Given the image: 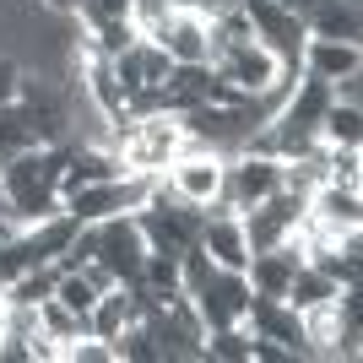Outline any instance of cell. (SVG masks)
<instances>
[{
    "mask_svg": "<svg viewBox=\"0 0 363 363\" xmlns=\"http://www.w3.org/2000/svg\"><path fill=\"white\" fill-rule=\"evenodd\" d=\"M87 0H44V11H60V16H76Z\"/></svg>",
    "mask_w": 363,
    "mask_h": 363,
    "instance_id": "cell-30",
    "label": "cell"
},
{
    "mask_svg": "<svg viewBox=\"0 0 363 363\" xmlns=\"http://www.w3.org/2000/svg\"><path fill=\"white\" fill-rule=\"evenodd\" d=\"M174 6H179V11H196V16H206V22H212V16L228 11L233 0H174Z\"/></svg>",
    "mask_w": 363,
    "mask_h": 363,
    "instance_id": "cell-28",
    "label": "cell"
},
{
    "mask_svg": "<svg viewBox=\"0 0 363 363\" xmlns=\"http://www.w3.org/2000/svg\"><path fill=\"white\" fill-rule=\"evenodd\" d=\"M28 147H38V141H33V125H28V108L11 98V104H0V163L16 157V152H28Z\"/></svg>",
    "mask_w": 363,
    "mask_h": 363,
    "instance_id": "cell-20",
    "label": "cell"
},
{
    "mask_svg": "<svg viewBox=\"0 0 363 363\" xmlns=\"http://www.w3.org/2000/svg\"><path fill=\"white\" fill-rule=\"evenodd\" d=\"M98 260H104L120 282H136L141 260H147V239H141L136 212H120V217H104V223H98Z\"/></svg>",
    "mask_w": 363,
    "mask_h": 363,
    "instance_id": "cell-3",
    "label": "cell"
},
{
    "mask_svg": "<svg viewBox=\"0 0 363 363\" xmlns=\"http://www.w3.org/2000/svg\"><path fill=\"white\" fill-rule=\"evenodd\" d=\"M174 11H179L174 0H130V11H125V16H130V28H136L141 38H157Z\"/></svg>",
    "mask_w": 363,
    "mask_h": 363,
    "instance_id": "cell-23",
    "label": "cell"
},
{
    "mask_svg": "<svg viewBox=\"0 0 363 363\" xmlns=\"http://www.w3.org/2000/svg\"><path fill=\"white\" fill-rule=\"evenodd\" d=\"M244 325L250 336H266V342H282L288 358H309V342H303L298 309H288L282 298H266V293H250V309H244Z\"/></svg>",
    "mask_w": 363,
    "mask_h": 363,
    "instance_id": "cell-5",
    "label": "cell"
},
{
    "mask_svg": "<svg viewBox=\"0 0 363 363\" xmlns=\"http://www.w3.org/2000/svg\"><path fill=\"white\" fill-rule=\"evenodd\" d=\"M201 250L212 255L217 272H244V266H250V244H244V223L239 217H206Z\"/></svg>",
    "mask_w": 363,
    "mask_h": 363,
    "instance_id": "cell-13",
    "label": "cell"
},
{
    "mask_svg": "<svg viewBox=\"0 0 363 363\" xmlns=\"http://www.w3.org/2000/svg\"><path fill=\"white\" fill-rule=\"evenodd\" d=\"M114 76H120V87H125V98L130 92H141V87H163V76H168V49L163 44H152V38H136L130 49H120L114 55Z\"/></svg>",
    "mask_w": 363,
    "mask_h": 363,
    "instance_id": "cell-10",
    "label": "cell"
},
{
    "mask_svg": "<svg viewBox=\"0 0 363 363\" xmlns=\"http://www.w3.org/2000/svg\"><path fill=\"white\" fill-rule=\"evenodd\" d=\"M152 44H163L174 65H212V22L196 11H174Z\"/></svg>",
    "mask_w": 363,
    "mask_h": 363,
    "instance_id": "cell-9",
    "label": "cell"
},
{
    "mask_svg": "<svg viewBox=\"0 0 363 363\" xmlns=\"http://www.w3.org/2000/svg\"><path fill=\"white\" fill-rule=\"evenodd\" d=\"M223 184H228V196L239 201V212H244V206H260L266 196H277V190H282V157L233 152V157L223 163Z\"/></svg>",
    "mask_w": 363,
    "mask_h": 363,
    "instance_id": "cell-4",
    "label": "cell"
},
{
    "mask_svg": "<svg viewBox=\"0 0 363 363\" xmlns=\"http://www.w3.org/2000/svg\"><path fill=\"white\" fill-rule=\"evenodd\" d=\"M44 325H38V303H6V336H16V342H28V336H38Z\"/></svg>",
    "mask_w": 363,
    "mask_h": 363,
    "instance_id": "cell-25",
    "label": "cell"
},
{
    "mask_svg": "<svg viewBox=\"0 0 363 363\" xmlns=\"http://www.w3.org/2000/svg\"><path fill=\"white\" fill-rule=\"evenodd\" d=\"M320 179L342 184V190H363V152L358 147H325L320 152Z\"/></svg>",
    "mask_w": 363,
    "mask_h": 363,
    "instance_id": "cell-18",
    "label": "cell"
},
{
    "mask_svg": "<svg viewBox=\"0 0 363 363\" xmlns=\"http://www.w3.org/2000/svg\"><path fill=\"white\" fill-rule=\"evenodd\" d=\"M217 71H223L228 82H233V87H244L250 98H255V92H266V87L277 82V76H282V60H277V55H272L266 44L244 38V44H233V49L223 55V60H217Z\"/></svg>",
    "mask_w": 363,
    "mask_h": 363,
    "instance_id": "cell-8",
    "label": "cell"
},
{
    "mask_svg": "<svg viewBox=\"0 0 363 363\" xmlns=\"http://www.w3.org/2000/svg\"><path fill=\"white\" fill-rule=\"evenodd\" d=\"M55 282H60L55 266H33V272H22L11 288H6V303H44L49 293H55Z\"/></svg>",
    "mask_w": 363,
    "mask_h": 363,
    "instance_id": "cell-22",
    "label": "cell"
},
{
    "mask_svg": "<svg viewBox=\"0 0 363 363\" xmlns=\"http://www.w3.org/2000/svg\"><path fill=\"white\" fill-rule=\"evenodd\" d=\"M16 76H22V65L0 55V104H11V98H16Z\"/></svg>",
    "mask_w": 363,
    "mask_h": 363,
    "instance_id": "cell-27",
    "label": "cell"
},
{
    "mask_svg": "<svg viewBox=\"0 0 363 363\" xmlns=\"http://www.w3.org/2000/svg\"><path fill=\"white\" fill-rule=\"evenodd\" d=\"M309 38H342L358 44L363 38V0H315V11L303 16Z\"/></svg>",
    "mask_w": 363,
    "mask_h": 363,
    "instance_id": "cell-12",
    "label": "cell"
},
{
    "mask_svg": "<svg viewBox=\"0 0 363 363\" xmlns=\"http://www.w3.org/2000/svg\"><path fill=\"white\" fill-rule=\"evenodd\" d=\"M303 217L309 223H320L325 233H358L363 228V190H342V184H325L320 179L315 190H309V201H303Z\"/></svg>",
    "mask_w": 363,
    "mask_h": 363,
    "instance_id": "cell-7",
    "label": "cell"
},
{
    "mask_svg": "<svg viewBox=\"0 0 363 363\" xmlns=\"http://www.w3.org/2000/svg\"><path fill=\"white\" fill-rule=\"evenodd\" d=\"M239 223H244V244H250V255H260V250H277V244L293 233V228L282 223V217H277L266 201H260V206H244Z\"/></svg>",
    "mask_w": 363,
    "mask_h": 363,
    "instance_id": "cell-16",
    "label": "cell"
},
{
    "mask_svg": "<svg viewBox=\"0 0 363 363\" xmlns=\"http://www.w3.org/2000/svg\"><path fill=\"white\" fill-rule=\"evenodd\" d=\"M0 336H6V293H0Z\"/></svg>",
    "mask_w": 363,
    "mask_h": 363,
    "instance_id": "cell-31",
    "label": "cell"
},
{
    "mask_svg": "<svg viewBox=\"0 0 363 363\" xmlns=\"http://www.w3.org/2000/svg\"><path fill=\"white\" fill-rule=\"evenodd\" d=\"M82 277L92 282V293H108V288H120V277L108 272L104 260H87V266H82Z\"/></svg>",
    "mask_w": 363,
    "mask_h": 363,
    "instance_id": "cell-26",
    "label": "cell"
},
{
    "mask_svg": "<svg viewBox=\"0 0 363 363\" xmlns=\"http://www.w3.org/2000/svg\"><path fill=\"white\" fill-rule=\"evenodd\" d=\"M136 282L147 293H157V298H174V293H184L179 288V255H163V250H147V260H141V272H136Z\"/></svg>",
    "mask_w": 363,
    "mask_h": 363,
    "instance_id": "cell-17",
    "label": "cell"
},
{
    "mask_svg": "<svg viewBox=\"0 0 363 363\" xmlns=\"http://www.w3.org/2000/svg\"><path fill=\"white\" fill-rule=\"evenodd\" d=\"M250 347H255V336H250V325H223V331H206V347H201V358L212 363H250Z\"/></svg>",
    "mask_w": 363,
    "mask_h": 363,
    "instance_id": "cell-19",
    "label": "cell"
},
{
    "mask_svg": "<svg viewBox=\"0 0 363 363\" xmlns=\"http://www.w3.org/2000/svg\"><path fill=\"white\" fill-rule=\"evenodd\" d=\"M331 92L342 98V104H358V98H363V76H358V71L342 76V82H331Z\"/></svg>",
    "mask_w": 363,
    "mask_h": 363,
    "instance_id": "cell-29",
    "label": "cell"
},
{
    "mask_svg": "<svg viewBox=\"0 0 363 363\" xmlns=\"http://www.w3.org/2000/svg\"><path fill=\"white\" fill-rule=\"evenodd\" d=\"M108 347H114V358H120V363H125V358H130V363H157V347H152V336H147V325H141V320H130V325H125Z\"/></svg>",
    "mask_w": 363,
    "mask_h": 363,
    "instance_id": "cell-24",
    "label": "cell"
},
{
    "mask_svg": "<svg viewBox=\"0 0 363 363\" xmlns=\"http://www.w3.org/2000/svg\"><path fill=\"white\" fill-rule=\"evenodd\" d=\"M190 298H196L206 331H223V325H239L244 320V309H250V282H244V272H212V282L196 288Z\"/></svg>",
    "mask_w": 363,
    "mask_h": 363,
    "instance_id": "cell-6",
    "label": "cell"
},
{
    "mask_svg": "<svg viewBox=\"0 0 363 363\" xmlns=\"http://www.w3.org/2000/svg\"><path fill=\"white\" fill-rule=\"evenodd\" d=\"M315 136L325 141V147H358V141H363V108L331 98V108L320 114V130H315Z\"/></svg>",
    "mask_w": 363,
    "mask_h": 363,
    "instance_id": "cell-15",
    "label": "cell"
},
{
    "mask_svg": "<svg viewBox=\"0 0 363 363\" xmlns=\"http://www.w3.org/2000/svg\"><path fill=\"white\" fill-rule=\"evenodd\" d=\"M38 325H44L55 342H76V336H87V315H76L71 303H60L55 293L38 303Z\"/></svg>",
    "mask_w": 363,
    "mask_h": 363,
    "instance_id": "cell-21",
    "label": "cell"
},
{
    "mask_svg": "<svg viewBox=\"0 0 363 363\" xmlns=\"http://www.w3.org/2000/svg\"><path fill=\"white\" fill-rule=\"evenodd\" d=\"M184 152V125L174 114H147L136 120V136L125 141V174H163L174 157Z\"/></svg>",
    "mask_w": 363,
    "mask_h": 363,
    "instance_id": "cell-1",
    "label": "cell"
},
{
    "mask_svg": "<svg viewBox=\"0 0 363 363\" xmlns=\"http://www.w3.org/2000/svg\"><path fill=\"white\" fill-rule=\"evenodd\" d=\"M298 71L320 76V82H342V76L363 71V49L358 44H342V38H309V44H303Z\"/></svg>",
    "mask_w": 363,
    "mask_h": 363,
    "instance_id": "cell-11",
    "label": "cell"
},
{
    "mask_svg": "<svg viewBox=\"0 0 363 363\" xmlns=\"http://www.w3.org/2000/svg\"><path fill=\"white\" fill-rule=\"evenodd\" d=\"M331 298H336V282L320 272V266H309V260L288 277V293H282V303L298 309V315H303V309H315V303H331Z\"/></svg>",
    "mask_w": 363,
    "mask_h": 363,
    "instance_id": "cell-14",
    "label": "cell"
},
{
    "mask_svg": "<svg viewBox=\"0 0 363 363\" xmlns=\"http://www.w3.org/2000/svg\"><path fill=\"white\" fill-rule=\"evenodd\" d=\"M244 16H250V28H255V44H266L282 60V71H298L303 60V44H309V28H303V16L282 11L277 0H239Z\"/></svg>",
    "mask_w": 363,
    "mask_h": 363,
    "instance_id": "cell-2",
    "label": "cell"
}]
</instances>
